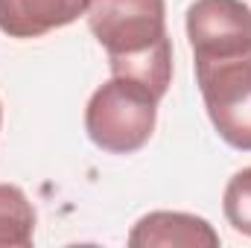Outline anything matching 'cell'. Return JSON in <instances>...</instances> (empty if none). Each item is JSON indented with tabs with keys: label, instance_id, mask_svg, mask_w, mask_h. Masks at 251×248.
Here are the masks:
<instances>
[{
	"label": "cell",
	"instance_id": "1",
	"mask_svg": "<svg viewBox=\"0 0 251 248\" xmlns=\"http://www.w3.org/2000/svg\"><path fill=\"white\" fill-rule=\"evenodd\" d=\"M88 26L108 53L111 76L140 79L164 99L173 82L164 0H91Z\"/></svg>",
	"mask_w": 251,
	"mask_h": 248
},
{
	"label": "cell",
	"instance_id": "2",
	"mask_svg": "<svg viewBox=\"0 0 251 248\" xmlns=\"http://www.w3.org/2000/svg\"><path fill=\"white\" fill-rule=\"evenodd\" d=\"M161 97L131 76H111L102 82L85 108V131L102 152L131 155L143 149L155 131Z\"/></svg>",
	"mask_w": 251,
	"mask_h": 248
},
{
	"label": "cell",
	"instance_id": "3",
	"mask_svg": "<svg viewBox=\"0 0 251 248\" xmlns=\"http://www.w3.org/2000/svg\"><path fill=\"white\" fill-rule=\"evenodd\" d=\"M193 64L213 128L228 146L251 152V47L193 59Z\"/></svg>",
	"mask_w": 251,
	"mask_h": 248
},
{
	"label": "cell",
	"instance_id": "4",
	"mask_svg": "<svg viewBox=\"0 0 251 248\" xmlns=\"http://www.w3.org/2000/svg\"><path fill=\"white\" fill-rule=\"evenodd\" d=\"M193 59L228 56L251 47V9L243 0H196L187 9Z\"/></svg>",
	"mask_w": 251,
	"mask_h": 248
},
{
	"label": "cell",
	"instance_id": "5",
	"mask_svg": "<svg viewBox=\"0 0 251 248\" xmlns=\"http://www.w3.org/2000/svg\"><path fill=\"white\" fill-rule=\"evenodd\" d=\"M131 248H216L219 234L201 216L178 210H155L137 219L128 234Z\"/></svg>",
	"mask_w": 251,
	"mask_h": 248
},
{
	"label": "cell",
	"instance_id": "6",
	"mask_svg": "<svg viewBox=\"0 0 251 248\" xmlns=\"http://www.w3.org/2000/svg\"><path fill=\"white\" fill-rule=\"evenodd\" d=\"M91 0H0V32L9 38H41L73 24Z\"/></svg>",
	"mask_w": 251,
	"mask_h": 248
},
{
	"label": "cell",
	"instance_id": "7",
	"mask_svg": "<svg viewBox=\"0 0 251 248\" xmlns=\"http://www.w3.org/2000/svg\"><path fill=\"white\" fill-rule=\"evenodd\" d=\"M35 234V207L15 184H0V248H29Z\"/></svg>",
	"mask_w": 251,
	"mask_h": 248
},
{
	"label": "cell",
	"instance_id": "8",
	"mask_svg": "<svg viewBox=\"0 0 251 248\" xmlns=\"http://www.w3.org/2000/svg\"><path fill=\"white\" fill-rule=\"evenodd\" d=\"M222 210L234 231L251 237V167L240 170L228 181L225 196H222Z\"/></svg>",
	"mask_w": 251,
	"mask_h": 248
},
{
	"label": "cell",
	"instance_id": "9",
	"mask_svg": "<svg viewBox=\"0 0 251 248\" xmlns=\"http://www.w3.org/2000/svg\"><path fill=\"white\" fill-rule=\"evenodd\" d=\"M0 125H3V108H0Z\"/></svg>",
	"mask_w": 251,
	"mask_h": 248
}]
</instances>
